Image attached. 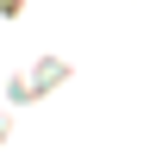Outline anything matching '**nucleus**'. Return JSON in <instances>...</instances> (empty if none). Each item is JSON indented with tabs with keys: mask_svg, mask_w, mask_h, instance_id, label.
Returning <instances> with one entry per match:
<instances>
[]
</instances>
